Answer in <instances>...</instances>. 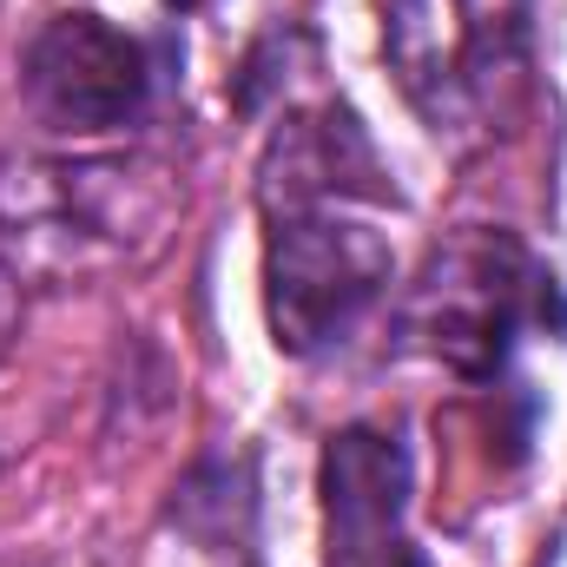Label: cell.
<instances>
[{
    "label": "cell",
    "instance_id": "cell-1",
    "mask_svg": "<svg viewBox=\"0 0 567 567\" xmlns=\"http://www.w3.org/2000/svg\"><path fill=\"white\" fill-rule=\"evenodd\" d=\"M535 40V0H383V53L435 133H488Z\"/></svg>",
    "mask_w": 567,
    "mask_h": 567
},
{
    "label": "cell",
    "instance_id": "cell-2",
    "mask_svg": "<svg viewBox=\"0 0 567 567\" xmlns=\"http://www.w3.org/2000/svg\"><path fill=\"white\" fill-rule=\"evenodd\" d=\"M390 284V245L337 205L278 212L265 245V310L290 357L330 350Z\"/></svg>",
    "mask_w": 567,
    "mask_h": 567
},
{
    "label": "cell",
    "instance_id": "cell-3",
    "mask_svg": "<svg viewBox=\"0 0 567 567\" xmlns=\"http://www.w3.org/2000/svg\"><path fill=\"white\" fill-rule=\"evenodd\" d=\"M548 317H561V290L502 231H482V238H462L455 251H442L416 297V330L462 377H495L515 330L548 323Z\"/></svg>",
    "mask_w": 567,
    "mask_h": 567
},
{
    "label": "cell",
    "instance_id": "cell-4",
    "mask_svg": "<svg viewBox=\"0 0 567 567\" xmlns=\"http://www.w3.org/2000/svg\"><path fill=\"white\" fill-rule=\"evenodd\" d=\"M20 93L53 133H106L145 106V53L100 13H60L20 53Z\"/></svg>",
    "mask_w": 567,
    "mask_h": 567
},
{
    "label": "cell",
    "instance_id": "cell-5",
    "mask_svg": "<svg viewBox=\"0 0 567 567\" xmlns=\"http://www.w3.org/2000/svg\"><path fill=\"white\" fill-rule=\"evenodd\" d=\"M410 462L383 429H337L323 449V561L330 567H416L403 535Z\"/></svg>",
    "mask_w": 567,
    "mask_h": 567
},
{
    "label": "cell",
    "instance_id": "cell-6",
    "mask_svg": "<svg viewBox=\"0 0 567 567\" xmlns=\"http://www.w3.org/2000/svg\"><path fill=\"white\" fill-rule=\"evenodd\" d=\"M377 152L363 140V126L343 106H323L317 120H290L271 158H265V205L278 212H317V205H343V198H383L377 185Z\"/></svg>",
    "mask_w": 567,
    "mask_h": 567
},
{
    "label": "cell",
    "instance_id": "cell-7",
    "mask_svg": "<svg viewBox=\"0 0 567 567\" xmlns=\"http://www.w3.org/2000/svg\"><path fill=\"white\" fill-rule=\"evenodd\" d=\"M20 323H27V284H20V271L0 265V363H7V350L20 337Z\"/></svg>",
    "mask_w": 567,
    "mask_h": 567
},
{
    "label": "cell",
    "instance_id": "cell-8",
    "mask_svg": "<svg viewBox=\"0 0 567 567\" xmlns=\"http://www.w3.org/2000/svg\"><path fill=\"white\" fill-rule=\"evenodd\" d=\"M172 7H212V0H172Z\"/></svg>",
    "mask_w": 567,
    "mask_h": 567
}]
</instances>
